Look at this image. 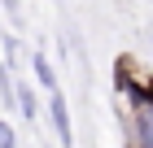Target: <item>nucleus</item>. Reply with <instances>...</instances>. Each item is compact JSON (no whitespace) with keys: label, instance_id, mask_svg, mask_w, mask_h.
<instances>
[{"label":"nucleus","instance_id":"5","mask_svg":"<svg viewBox=\"0 0 153 148\" xmlns=\"http://www.w3.org/2000/svg\"><path fill=\"white\" fill-rule=\"evenodd\" d=\"M0 148H18V139H13V131H9V122H0Z\"/></svg>","mask_w":153,"mask_h":148},{"label":"nucleus","instance_id":"4","mask_svg":"<svg viewBox=\"0 0 153 148\" xmlns=\"http://www.w3.org/2000/svg\"><path fill=\"white\" fill-rule=\"evenodd\" d=\"M18 105H22L26 118H35V100H31V91H26V87H18Z\"/></svg>","mask_w":153,"mask_h":148},{"label":"nucleus","instance_id":"2","mask_svg":"<svg viewBox=\"0 0 153 148\" xmlns=\"http://www.w3.org/2000/svg\"><path fill=\"white\" fill-rule=\"evenodd\" d=\"M48 113H53V131H57V139L70 148L74 135H70V109H66V96H61V91H48Z\"/></svg>","mask_w":153,"mask_h":148},{"label":"nucleus","instance_id":"1","mask_svg":"<svg viewBox=\"0 0 153 148\" xmlns=\"http://www.w3.org/2000/svg\"><path fill=\"white\" fill-rule=\"evenodd\" d=\"M127 100H131V135H136V148H153V87L140 79L127 91Z\"/></svg>","mask_w":153,"mask_h":148},{"label":"nucleus","instance_id":"3","mask_svg":"<svg viewBox=\"0 0 153 148\" xmlns=\"http://www.w3.org/2000/svg\"><path fill=\"white\" fill-rule=\"evenodd\" d=\"M35 79H39V87H44V91H57V79H53V66H48L44 57H35Z\"/></svg>","mask_w":153,"mask_h":148}]
</instances>
